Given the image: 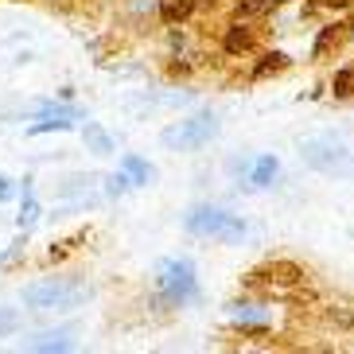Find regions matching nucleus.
<instances>
[{"instance_id":"f257e3e1","label":"nucleus","mask_w":354,"mask_h":354,"mask_svg":"<svg viewBox=\"0 0 354 354\" xmlns=\"http://www.w3.org/2000/svg\"><path fill=\"white\" fill-rule=\"evenodd\" d=\"M86 296L82 284H66V281H43L24 288V304L32 312H51V308H74Z\"/></svg>"},{"instance_id":"f03ea898","label":"nucleus","mask_w":354,"mask_h":354,"mask_svg":"<svg viewBox=\"0 0 354 354\" xmlns=\"http://www.w3.org/2000/svg\"><path fill=\"white\" fill-rule=\"evenodd\" d=\"M304 160L312 167H319V171H327V176H354V156L346 152L343 145H331V140H304Z\"/></svg>"},{"instance_id":"9b49d317","label":"nucleus","mask_w":354,"mask_h":354,"mask_svg":"<svg viewBox=\"0 0 354 354\" xmlns=\"http://www.w3.org/2000/svg\"><path fill=\"white\" fill-rule=\"evenodd\" d=\"M28 346H32V351H66L71 343H66L63 335H39V339H32Z\"/></svg>"},{"instance_id":"f3484780","label":"nucleus","mask_w":354,"mask_h":354,"mask_svg":"<svg viewBox=\"0 0 354 354\" xmlns=\"http://www.w3.org/2000/svg\"><path fill=\"white\" fill-rule=\"evenodd\" d=\"M12 191H16V187H12V179H0V203H4V198H12Z\"/></svg>"},{"instance_id":"20e7f679","label":"nucleus","mask_w":354,"mask_h":354,"mask_svg":"<svg viewBox=\"0 0 354 354\" xmlns=\"http://www.w3.org/2000/svg\"><path fill=\"white\" fill-rule=\"evenodd\" d=\"M187 226L198 230V234H214V238H238L241 234V222H234L222 210H191Z\"/></svg>"},{"instance_id":"6e6552de","label":"nucleus","mask_w":354,"mask_h":354,"mask_svg":"<svg viewBox=\"0 0 354 354\" xmlns=\"http://www.w3.org/2000/svg\"><path fill=\"white\" fill-rule=\"evenodd\" d=\"M191 12H195V0H164L160 16H164L167 24H179V20H187Z\"/></svg>"},{"instance_id":"2eb2a0df","label":"nucleus","mask_w":354,"mask_h":354,"mask_svg":"<svg viewBox=\"0 0 354 354\" xmlns=\"http://www.w3.org/2000/svg\"><path fill=\"white\" fill-rule=\"evenodd\" d=\"M265 4H269V0H241L238 12H241V16H253V12H261Z\"/></svg>"},{"instance_id":"9d476101","label":"nucleus","mask_w":354,"mask_h":354,"mask_svg":"<svg viewBox=\"0 0 354 354\" xmlns=\"http://www.w3.org/2000/svg\"><path fill=\"white\" fill-rule=\"evenodd\" d=\"M125 171L136 179V183H148V179H156V171H152V167H148L145 160H136V156H129V160H125Z\"/></svg>"},{"instance_id":"423d86ee","label":"nucleus","mask_w":354,"mask_h":354,"mask_svg":"<svg viewBox=\"0 0 354 354\" xmlns=\"http://www.w3.org/2000/svg\"><path fill=\"white\" fill-rule=\"evenodd\" d=\"M164 284L176 292L179 300L183 296H195V281H191V265H167L164 269Z\"/></svg>"},{"instance_id":"39448f33","label":"nucleus","mask_w":354,"mask_h":354,"mask_svg":"<svg viewBox=\"0 0 354 354\" xmlns=\"http://www.w3.org/2000/svg\"><path fill=\"white\" fill-rule=\"evenodd\" d=\"M74 121H82V113L78 109H59V105H47L43 109V117L32 125V133H51V129H71Z\"/></svg>"},{"instance_id":"dca6fc26","label":"nucleus","mask_w":354,"mask_h":354,"mask_svg":"<svg viewBox=\"0 0 354 354\" xmlns=\"http://www.w3.org/2000/svg\"><path fill=\"white\" fill-rule=\"evenodd\" d=\"M284 66V55H269V63H261L257 74H269V71H281Z\"/></svg>"},{"instance_id":"7ed1b4c3","label":"nucleus","mask_w":354,"mask_h":354,"mask_svg":"<svg viewBox=\"0 0 354 354\" xmlns=\"http://www.w3.org/2000/svg\"><path fill=\"white\" fill-rule=\"evenodd\" d=\"M214 133H218V121L214 117H191V121H179V125L164 129L160 140L167 148H198V145H207Z\"/></svg>"},{"instance_id":"4468645a","label":"nucleus","mask_w":354,"mask_h":354,"mask_svg":"<svg viewBox=\"0 0 354 354\" xmlns=\"http://www.w3.org/2000/svg\"><path fill=\"white\" fill-rule=\"evenodd\" d=\"M335 94H339V97L354 94V66H351V71H343L339 78H335Z\"/></svg>"},{"instance_id":"1a4fd4ad","label":"nucleus","mask_w":354,"mask_h":354,"mask_svg":"<svg viewBox=\"0 0 354 354\" xmlns=\"http://www.w3.org/2000/svg\"><path fill=\"white\" fill-rule=\"evenodd\" d=\"M253 47V35L245 32V28H230L226 32V51L230 55H241V51H250Z\"/></svg>"},{"instance_id":"f8f14e48","label":"nucleus","mask_w":354,"mask_h":354,"mask_svg":"<svg viewBox=\"0 0 354 354\" xmlns=\"http://www.w3.org/2000/svg\"><path fill=\"white\" fill-rule=\"evenodd\" d=\"M35 218H39V203L32 195H24V210H20V230H32Z\"/></svg>"},{"instance_id":"0eeeda50","label":"nucleus","mask_w":354,"mask_h":354,"mask_svg":"<svg viewBox=\"0 0 354 354\" xmlns=\"http://www.w3.org/2000/svg\"><path fill=\"white\" fill-rule=\"evenodd\" d=\"M86 145H90V152H97V156H109L113 152V140H109V133H105L102 125H86Z\"/></svg>"},{"instance_id":"ddd939ff","label":"nucleus","mask_w":354,"mask_h":354,"mask_svg":"<svg viewBox=\"0 0 354 354\" xmlns=\"http://www.w3.org/2000/svg\"><path fill=\"white\" fill-rule=\"evenodd\" d=\"M16 327H20V315L12 312V308H4V304H0V335L16 331Z\"/></svg>"}]
</instances>
